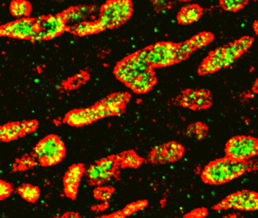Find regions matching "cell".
Instances as JSON below:
<instances>
[{
	"label": "cell",
	"mask_w": 258,
	"mask_h": 218,
	"mask_svg": "<svg viewBox=\"0 0 258 218\" xmlns=\"http://www.w3.org/2000/svg\"><path fill=\"white\" fill-rule=\"evenodd\" d=\"M115 74L137 92H148L155 83V74L143 50L119 63Z\"/></svg>",
	"instance_id": "1"
},
{
	"label": "cell",
	"mask_w": 258,
	"mask_h": 218,
	"mask_svg": "<svg viewBox=\"0 0 258 218\" xmlns=\"http://www.w3.org/2000/svg\"><path fill=\"white\" fill-rule=\"evenodd\" d=\"M256 168H258L256 164L228 157L214 160L207 165L202 177L204 181L209 184H223Z\"/></svg>",
	"instance_id": "2"
},
{
	"label": "cell",
	"mask_w": 258,
	"mask_h": 218,
	"mask_svg": "<svg viewBox=\"0 0 258 218\" xmlns=\"http://www.w3.org/2000/svg\"><path fill=\"white\" fill-rule=\"evenodd\" d=\"M252 42L253 39L246 36L217 48L204 61L199 68V73L205 75L229 67L235 62V59L248 49Z\"/></svg>",
	"instance_id": "3"
},
{
	"label": "cell",
	"mask_w": 258,
	"mask_h": 218,
	"mask_svg": "<svg viewBox=\"0 0 258 218\" xmlns=\"http://www.w3.org/2000/svg\"><path fill=\"white\" fill-rule=\"evenodd\" d=\"M132 14L130 0H110L102 7L99 23L103 30L111 29L126 22Z\"/></svg>",
	"instance_id": "4"
},
{
	"label": "cell",
	"mask_w": 258,
	"mask_h": 218,
	"mask_svg": "<svg viewBox=\"0 0 258 218\" xmlns=\"http://www.w3.org/2000/svg\"><path fill=\"white\" fill-rule=\"evenodd\" d=\"M66 148L61 139L50 136L42 140L34 149L36 157L42 165H53L64 157Z\"/></svg>",
	"instance_id": "5"
},
{
	"label": "cell",
	"mask_w": 258,
	"mask_h": 218,
	"mask_svg": "<svg viewBox=\"0 0 258 218\" xmlns=\"http://www.w3.org/2000/svg\"><path fill=\"white\" fill-rule=\"evenodd\" d=\"M228 157L235 160H247L258 154V140L250 136H235L226 144Z\"/></svg>",
	"instance_id": "6"
},
{
	"label": "cell",
	"mask_w": 258,
	"mask_h": 218,
	"mask_svg": "<svg viewBox=\"0 0 258 218\" xmlns=\"http://www.w3.org/2000/svg\"><path fill=\"white\" fill-rule=\"evenodd\" d=\"M143 51L152 67L169 66L176 62V45L171 42H159Z\"/></svg>",
	"instance_id": "7"
},
{
	"label": "cell",
	"mask_w": 258,
	"mask_h": 218,
	"mask_svg": "<svg viewBox=\"0 0 258 218\" xmlns=\"http://www.w3.org/2000/svg\"><path fill=\"white\" fill-rule=\"evenodd\" d=\"M217 210L235 209L253 211L258 210V194L250 191H241L226 197L217 204Z\"/></svg>",
	"instance_id": "8"
},
{
	"label": "cell",
	"mask_w": 258,
	"mask_h": 218,
	"mask_svg": "<svg viewBox=\"0 0 258 218\" xmlns=\"http://www.w3.org/2000/svg\"><path fill=\"white\" fill-rule=\"evenodd\" d=\"M37 33L34 40L52 39L64 31L66 21L63 16H49L40 18L37 21Z\"/></svg>",
	"instance_id": "9"
},
{
	"label": "cell",
	"mask_w": 258,
	"mask_h": 218,
	"mask_svg": "<svg viewBox=\"0 0 258 218\" xmlns=\"http://www.w3.org/2000/svg\"><path fill=\"white\" fill-rule=\"evenodd\" d=\"M37 33V22L30 18H23L4 26L0 30L2 36L19 39H34Z\"/></svg>",
	"instance_id": "10"
},
{
	"label": "cell",
	"mask_w": 258,
	"mask_h": 218,
	"mask_svg": "<svg viewBox=\"0 0 258 218\" xmlns=\"http://www.w3.org/2000/svg\"><path fill=\"white\" fill-rule=\"evenodd\" d=\"M184 148L177 142H171L155 147L149 159L154 164H167L179 160L183 155Z\"/></svg>",
	"instance_id": "11"
},
{
	"label": "cell",
	"mask_w": 258,
	"mask_h": 218,
	"mask_svg": "<svg viewBox=\"0 0 258 218\" xmlns=\"http://www.w3.org/2000/svg\"><path fill=\"white\" fill-rule=\"evenodd\" d=\"M177 100L182 107L192 110H202L211 105L212 98L210 92L205 89H188L184 91Z\"/></svg>",
	"instance_id": "12"
},
{
	"label": "cell",
	"mask_w": 258,
	"mask_h": 218,
	"mask_svg": "<svg viewBox=\"0 0 258 218\" xmlns=\"http://www.w3.org/2000/svg\"><path fill=\"white\" fill-rule=\"evenodd\" d=\"M116 161L114 158L102 160L97 165H93L87 170L89 179L95 183H101L109 180L114 174Z\"/></svg>",
	"instance_id": "13"
},
{
	"label": "cell",
	"mask_w": 258,
	"mask_h": 218,
	"mask_svg": "<svg viewBox=\"0 0 258 218\" xmlns=\"http://www.w3.org/2000/svg\"><path fill=\"white\" fill-rule=\"evenodd\" d=\"M127 95L125 93H117L105 98L102 102L96 104V110L100 118L118 115L122 112L123 105L126 101Z\"/></svg>",
	"instance_id": "14"
},
{
	"label": "cell",
	"mask_w": 258,
	"mask_h": 218,
	"mask_svg": "<svg viewBox=\"0 0 258 218\" xmlns=\"http://www.w3.org/2000/svg\"><path fill=\"white\" fill-rule=\"evenodd\" d=\"M99 118H101L100 116L96 107H93L71 112L66 117V121L70 125L81 127V126L90 124Z\"/></svg>",
	"instance_id": "15"
},
{
	"label": "cell",
	"mask_w": 258,
	"mask_h": 218,
	"mask_svg": "<svg viewBox=\"0 0 258 218\" xmlns=\"http://www.w3.org/2000/svg\"><path fill=\"white\" fill-rule=\"evenodd\" d=\"M83 169L81 165H74L68 171L64 177V191L66 195L74 198L78 192V185L82 177Z\"/></svg>",
	"instance_id": "16"
},
{
	"label": "cell",
	"mask_w": 258,
	"mask_h": 218,
	"mask_svg": "<svg viewBox=\"0 0 258 218\" xmlns=\"http://www.w3.org/2000/svg\"><path fill=\"white\" fill-rule=\"evenodd\" d=\"M94 12V9L87 6H80V7L73 8L64 12L62 15L64 21L69 24L73 25L83 22L86 18L91 15Z\"/></svg>",
	"instance_id": "17"
},
{
	"label": "cell",
	"mask_w": 258,
	"mask_h": 218,
	"mask_svg": "<svg viewBox=\"0 0 258 218\" xmlns=\"http://www.w3.org/2000/svg\"><path fill=\"white\" fill-rule=\"evenodd\" d=\"M202 10L197 5H188L181 9L178 21L182 24H190L197 21L202 16Z\"/></svg>",
	"instance_id": "18"
},
{
	"label": "cell",
	"mask_w": 258,
	"mask_h": 218,
	"mask_svg": "<svg viewBox=\"0 0 258 218\" xmlns=\"http://www.w3.org/2000/svg\"><path fill=\"white\" fill-rule=\"evenodd\" d=\"M26 133L25 128V123H16L8 125L3 126L1 128V139L4 141H10L19 137L21 134Z\"/></svg>",
	"instance_id": "19"
},
{
	"label": "cell",
	"mask_w": 258,
	"mask_h": 218,
	"mask_svg": "<svg viewBox=\"0 0 258 218\" xmlns=\"http://www.w3.org/2000/svg\"><path fill=\"white\" fill-rule=\"evenodd\" d=\"M101 30H103V28L99 24V21L98 22L84 21V22L75 24L72 28V31L79 36L93 34V33L101 31Z\"/></svg>",
	"instance_id": "20"
},
{
	"label": "cell",
	"mask_w": 258,
	"mask_h": 218,
	"mask_svg": "<svg viewBox=\"0 0 258 218\" xmlns=\"http://www.w3.org/2000/svg\"><path fill=\"white\" fill-rule=\"evenodd\" d=\"M10 11L15 17L23 18L31 12V5L25 0H15L11 3Z\"/></svg>",
	"instance_id": "21"
},
{
	"label": "cell",
	"mask_w": 258,
	"mask_h": 218,
	"mask_svg": "<svg viewBox=\"0 0 258 218\" xmlns=\"http://www.w3.org/2000/svg\"><path fill=\"white\" fill-rule=\"evenodd\" d=\"M19 192L22 198L31 202L37 201L40 196V190L38 188L31 185H23L19 187Z\"/></svg>",
	"instance_id": "22"
},
{
	"label": "cell",
	"mask_w": 258,
	"mask_h": 218,
	"mask_svg": "<svg viewBox=\"0 0 258 218\" xmlns=\"http://www.w3.org/2000/svg\"><path fill=\"white\" fill-rule=\"evenodd\" d=\"M208 133V128L205 124L202 123H196L191 124L186 130V134L189 137L196 139H202L205 137Z\"/></svg>",
	"instance_id": "23"
},
{
	"label": "cell",
	"mask_w": 258,
	"mask_h": 218,
	"mask_svg": "<svg viewBox=\"0 0 258 218\" xmlns=\"http://www.w3.org/2000/svg\"><path fill=\"white\" fill-rule=\"evenodd\" d=\"M212 39L213 35L211 33L205 32V33H201L196 35L188 41H189L193 50H196L208 45L212 41Z\"/></svg>",
	"instance_id": "24"
},
{
	"label": "cell",
	"mask_w": 258,
	"mask_h": 218,
	"mask_svg": "<svg viewBox=\"0 0 258 218\" xmlns=\"http://www.w3.org/2000/svg\"><path fill=\"white\" fill-rule=\"evenodd\" d=\"M247 0H220V6L227 12H237L247 4Z\"/></svg>",
	"instance_id": "25"
},
{
	"label": "cell",
	"mask_w": 258,
	"mask_h": 218,
	"mask_svg": "<svg viewBox=\"0 0 258 218\" xmlns=\"http://www.w3.org/2000/svg\"><path fill=\"white\" fill-rule=\"evenodd\" d=\"M194 51L189 41L176 45V62L186 59L187 56Z\"/></svg>",
	"instance_id": "26"
},
{
	"label": "cell",
	"mask_w": 258,
	"mask_h": 218,
	"mask_svg": "<svg viewBox=\"0 0 258 218\" xmlns=\"http://www.w3.org/2000/svg\"><path fill=\"white\" fill-rule=\"evenodd\" d=\"M141 158L138 157L137 154L134 153H126L122 157V163L126 167H131V168H137L141 165Z\"/></svg>",
	"instance_id": "27"
},
{
	"label": "cell",
	"mask_w": 258,
	"mask_h": 218,
	"mask_svg": "<svg viewBox=\"0 0 258 218\" xmlns=\"http://www.w3.org/2000/svg\"><path fill=\"white\" fill-rule=\"evenodd\" d=\"M146 202L145 201H141V202L135 203L133 204L132 205H129L124 210L123 213L124 215L130 214V213H134V212L137 211L139 209L143 208V207H146Z\"/></svg>",
	"instance_id": "28"
},
{
	"label": "cell",
	"mask_w": 258,
	"mask_h": 218,
	"mask_svg": "<svg viewBox=\"0 0 258 218\" xmlns=\"http://www.w3.org/2000/svg\"><path fill=\"white\" fill-rule=\"evenodd\" d=\"M11 192V188L8 183L4 181H1V199H4L6 197L10 195Z\"/></svg>",
	"instance_id": "29"
},
{
	"label": "cell",
	"mask_w": 258,
	"mask_h": 218,
	"mask_svg": "<svg viewBox=\"0 0 258 218\" xmlns=\"http://www.w3.org/2000/svg\"><path fill=\"white\" fill-rule=\"evenodd\" d=\"M155 7L158 10H164L169 6V3L167 0H152Z\"/></svg>",
	"instance_id": "30"
},
{
	"label": "cell",
	"mask_w": 258,
	"mask_h": 218,
	"mask_svg": "<svg viewBox=\"0 0 258 218\" xmlns=\"http://www.w3.org/2000/svg\"><path fill=\"white\" fill-rule=\"evenodd\" d=\"M253 28H254L255 32L258 34V20L255 21L254 24H253Z\"/></svg>",
	"instance_id": "31"
},
{
	"label": "cell",
	"mask_w": 258,
	"mask_h": 218,
	"mask_svg": "<svg viewBox=\"0 0 258 218\" xmlns=\"http://www.w3.org/2000/svg\"><path fill=\"white\" fill-rule=\"evenodd\" d=\"M253 90L258 93V79L256 80V81L255 82L254 86H253Z\"/></svg>",
	"instance_id": "32"
},
{
	"label": "cell",
	"mask_w": 258,
	"mask_h": 218,
	"mask_svg": "<svg viewBox=\"0 0 258 218\" xmlns=\"http://www.w3.org/2000/svg\"><path fill=\"white\" fill-rule=\"evenodd\" d=\"M181 1L188 2V1H190V0H181Z\"/></svg>",
	"instance_id": "33"
}]
</instances>
